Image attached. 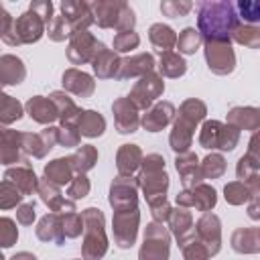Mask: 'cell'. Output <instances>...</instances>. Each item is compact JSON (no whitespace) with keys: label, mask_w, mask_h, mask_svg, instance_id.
<instances>
[{"label":"cell","mask_w":260,"mask_h":260,"mask_svg":"<svg viewBox=\"0 0 260 260\" xmlns=\"http://www.w3.org/2000/svg\"><path fill=\"white\" fill-rule=\"evenodd\" d=\"M138 187L142 189V195L150 207L152 219L154 221H169V215L173 207L167 201V191H169V175L165 171V158L156 152L146 154L138 173Z\"/></svg>","instance_id":"1"},{"label":"cell","mask_w":260,"mask_h":260,"mask_svg":"<svg viewBox=\"0 0 260 260\" xmlns=\"http://www.w3.org/2000/svg\"><path fill=\"white\" fill-rule=\"evenodd\" d=\"M238 10L230 0L197 4V30L205 43H230L238 28Z\"/></svg>","instance_id":"2"},{"label":"cell","mask_w":260,"mask_h":260,"mask_svg":"<svg viewBox=\"0 0 260 260\" xmlns=\"http://www.w3.org/2000/svg\"><path fill=\"white\" fill-rule=\"evenodd\" d=\"M205 114H207V106L197 98H189L179 106V112L169 136V144L177 154H183L189 150L193 142V132L197 124L205 118Z\"/></svg>","instance_id":"3"},{"label":"cell","mask_w":260,"mask_h":260,"mask_svg":"<svg viewBox=\"0 0 260 260\" xmlns=\"http://www.w3.org/2000/svg\"><path fill=\"white\" fill-rule=\"evenodd\" d=\"M83 215V244L81 258L83 260H102L108 252V236H106V217L98 207H87L81 211Z\"/></svg>","instance_id":"4"},{"label":"cell","mask_w":260,"mask_h":260,"mask_svg":"<svg viewBox=\"0 0 260 260\" xmlns=\"http://www.w3.org/2000/svg\"><path fill=\"white\" fill-rule=\"evenodd\" d=\"M240 142V130L219 120H205L199 132V144L207 150H234Z\"/></svg>","instance_id":"5"},{"label":"cell","mask_w":260,"mask_h":260,"mask_svg":"<svg viewBox=\"0 0 260 260\" xmlns=\"http://www.w3.org/2000/svg\"><path fill=\"white\" fill-rule=\"evenodd\" d=\"M171 232L160 221H150L144 228V240L138 250V260H169Z\"/></svg>","instance_id":"6"},{"label":"cell","mask_w":260,"mask_h":260,"mask_svg":"<svg viewBox=\"0 0 260 260\" xmlns=\"http://www.w3.org/2000/svg\"><path fill=\"white\" fill-rule=\"evenodd\" d=\"M108 201L114 211L138 209V179L118 175L110 185Z\"/></svg>","instance_id":"7"},{"label":"cell","mask_w":260,"mask_h":260,"mask_svg":"<svg viewBox=\"0 0 260 260\" xmlns=\"http://www.w3.org/2000/svg\"><path fill=\"white\" fill-rule=\"evenodd\" d=\"M162 91H165V81H162V77L158 75V73H154V71H150V73H146V75H142L136 83H134V87L130 89V102L138 108V110H148V108H152V104H154V100L158 98V95H162Z\"/></svg>","instance_id":"8"},{"label":"cell","mask_w":260,"mask_h":260,"mask_svg":"<svg viewBox=\"0 0 260 260\" xmlns=\"http://www.w3.org/2000/svg\"><path fill=\"white\" fill-rule=\"evenodd\" d=\"M104 47L102 41H98L89 30H79L73 32L67 45V59L73 65H85L91 63L93 57L100 53V49Z\"/></svg>","instance_id":"9"},{"label":"cell","mask_w":260,"mask_h":260,"mask_svg":"<svg viewBox=\"0 0 260 260\" xmlns=\"http://www.w3.org/2000/svg\"><path fill=\"white\" fill-rule=\"evenodd\" d=\"M140 225V211L128 209V211H114L112 217V230H114V242L118 248L126 250L136 242Z\"/></svg>","instance_id":"10"},{"label":"cell","mask_w":260,"mask_h":260,"mask_svg":"<svg viewBox=\"0 0 260 260\" xmlns=\"http://www.w3.org/2000/svg\"><path fill=\"white\" fill-rule=\"evenodd\" d=\"M205 61L211 73L230 75L236 69V53L232 43H205Z\"/></svg>","instance_id":"11"},{"label":"cell","mask_w":260,"mask_h":260,"mask_svg":"<svg viewBox=\"0 0 260 260\" xmlns=\"http://www.w3.org/2000/svg\"><path fill=\"white\" fill-rule=\"evenodd\" d=\"M195 238L207 248L209 256H215L221 250V221L215 213H203L195 223Z\"/></svg>","instance_id":"12"},{"label":"cell","mask_w":260,"mask_h":260,"mask_svg":"<svg viewBox=\"0 0 260 260\" xmlns=\"http://www.w3.org/2000/svg\"><path fill=\"white\" fill-rule=\"evenodd\" d=\"M217 203V193L211 185H197V187H191V189H183L179 195H177V205L179 207H195L197 211H211Z\"/></svg>","instance_id":"13"},{"label":"cell","mask_w":260,"mask_h":260,"mask_svg":"<svg viewBox=\"0 0 260 260\" xmlns=\"http://www.w3.org/2000/svg\"><path fill=\"white\" fill-rule=\"evenodd\" d=\"M57 144V128L47 126L45 130L32 134V132H22V148L26 156L35 158H45L49 150Z\"/></svg>","instance_id":"14"},{"label":"cell","mask_w":260,"mask_h":260,"mask_svg":"<svg viewBox=\"0 0 260 260\" xmlns=\"http://www.w3.org/2000/svg\"><path fill=\"white\" fill-rule=\"evenodd\" d=\"M112 112H114V124L116 130L120 134H132L138 130L140 126V116H138V108L130 102V98H116L112 104Z\"/></svg>","instance_id":"15"},{"label":"cell","mask_w":260,"mask_h":260,"mask_svg":"<svg viewBox=\"0 0 260 260\" xmlns=\"http://www.w3.org/2000/svg\"><path fill=\"white\" fill-rule=\"evenodd\" d=\"M61 14H63V18L69 22V26H71V30H73V32L87 30V28L95 22L89 2L63 0V2H61Z\"/></svg>","instance_id":"16"},{"label":"cell","mask_w":260,"mask_h":260,"mask_svg":"<svg viewBox=\"0 0 260 260\" xmlns=\"http://www.w3.org/2000/svg\"><path fill=\"white\" fill-rule=\"evenodd\" d=\"M0 160L2 165H26V154L22 148V132L2 128L0 132Z\"/></svg>","instance_id":"17"},{"label":"cell","mask_w":260,"mask_h":260,"mask_svg":"<svg viewBox=\"0 0 260 260\" xmlns=\"http://www.w3.org/2000/svg\"><path fill=\"white\" fill-rule=\"evenodd\" d=\"M89 6H91V12H93V18H95L98 26L116 28L118 30L122 12L128 6V2H122V0H95V2H89Z\"/></svg>","instance_id":"18"},{"label":"cell","mask_w":260,"mask_h":260,"mask_svg":"<svg viewBox=\"0 0 260 260\" xmlns=\"http://www.w3.org/2000/svg\"><path fill=\"white\" fill-rule=\"evenodd\" d=\"M47 32V22L43 20L41 14H37L35 10H26L16 18V35L20 45H30L37 43L43 35Z\"/></svg>","instance_id":"19"},{"label":"cell","mask_w":260,"mask_h":260,"mask_svg":"<svg viewBox=\"0 0 260 260\" xmlns=\"http://www.w3.org/2000/svg\"><path fill=\"white\" fill-rule=\"evenodd\" d=\"M41 201L53 211V213H71L75 211V201L69 197H63L59 185H55L53 181H49L47 177H43L39 181V191Z\"/></svg>","instance_id":"20"},{"label":"cell","mask_w":260,"mask_h":260,"mask_svg":"<svg viewBox=\"0 0 260 260\" xmlns=\"http://www.w3.org/2000/svg\"><path fill=\"white\" fill-rule=\"evenodd\" d=\"M169 230L177 238L179 248H185L191 240H195V223H193L191 211L187 207L177 205L169 215Z\"/></svg>","instance_id":"21"},{"label":"cell","mask_w":260,"mask_h":260,"mask_svg":"<svg viewBox=\"0 0 260 260\" xmlns=\"http://www.w3.org/2000/svg\"><path fill=\"white\" fill-rule=\"evenodd\" d=\"M175 169L181 177V183L185 189H191V187H197L203 183V173H201V162L197 158L195 152L187 150L183 154H177L175 158Z\"/></svg>","instance_id":"22"},{"label":"cell","mask_w":260,"mask_h":260,"mask_svg":"<svg viewBox=\"0 0 260 260\" xmlns=\"http://www.w3.org/2000/svg\"><path fill=\"white\" fill-rule=\"evenodd\" d=\"M61 83H63V89L77 95V98H91L93 91H95V81L89 73L77 69V67H71V69H65L63 71V77H61Z\"/></svg>","instance_id":"23"},{"label":"cell","mask_w":260,"mask_h":260,"mask_svg":"<svg viewBox=\"0 0 260 260\" xmlns=\"http://www.w3.org/2000/svg\"><path fill=\"white\" fill-rule=\"evenodd\" d=\"M175 116H177V110L171 102H156L152 108L146 110L140 124L146 132H160L175 120Z\"/></svg>","instance_id":"24"},{"label":"cell","mask_w":260,"mask_h":260,"mask_svg":"<svg viewBox=\"0 0 260 260\" xmlns=\"http://www.w3.org/2000/svg\"><path fill=\"white\" fill-rule=\"evenodd\" d=\"M256 171H260V130L252 132V136L248 140V150L244 156H240V160L236 165V175L240 181L250 179Z\"/></svg>","instance_id":"25"},{"label":"cell","mask_w":260,"mask_h":260,"mask_svg":"<svg viewBox=\"0 0 260 260\" xmlns=\"http://www.w3.org/2000/svg\"><path fill=\"white\" fill-rule=\"evenodd\" d=\"M4 179L10 181L12 185H16V189L26 197V195H32L35 191H39V181L32 167L26 162V165H16V167H10L4 171Z\"/></svg>","instance_id":"26"},{"label":"cell","mask_w":260,"mask_h":260,"mask_svg":"<svg viewBox=\"0 0 260 260\" xmlns=\"http://www.w3.org/2000/svg\"><path fill=\"white\" fill-rule=\"evenodd\" d=\"M35 234L41 242H51L61 246L65 242V232H63V213H47L45 217L39 219Z\"/></svg>","instance_id":"27"},{"label":"cell","mask_w":260,"mask_h":260,"mask_svg":"<svg viewBox=\"0 0 260 260\" xmlns=\"http://www.w3.org/2000/svg\"><path fill=\"white\" fill-rule=\"evenodd\" d=\"M91 67H93V73L98 75V79H118V73H120V67H122V59L118 57L116 51L108 49L106 45L100 49V53L93 57L91 61Z\"/></svg>","instance_id":"28"},{"label":"cell","mask_w":260,"mask_h":260,"mask_svg":"<svg viewBox=\"0 0 260 260\" xmlns=\"http://www.w3.org/2000/svg\"><path fill=\"white\" fill-rule=\"evenodd\" d=\"M24 110L39 124H51V122H55L59 118V110H57L55 102L51 98H45V95L28 98L26 104H24Z\"/></svg>","instance_id":"29"},{"label":"cell","mask_w":260,"mask_h":260,"mask_svg":"<svg viewBox=\"0 0 260 260\" xmlns=\"http://www.w3.org/2000/svg\"><path fill=\"white\" fill-rule=\"evenodd\" d=\"M144 154L138 144H122L116 152V169L122 177H132L142 167Z\"/></svg>","instance_id":"30"},{"label":"cell","mask_w":260,"mask_h":260,"mask_svg":"<svg viewBox=\"0 0 260 260\" xmlns=\"http://www.w3.org/2000/svg\"><path fill=\"white\" fill-rule=\"evenodd\" d=\"M156 61L150 53H138L134 57L122 59V67L118 73V79H132V77H142L154 69Z\"/></svg>","instance_id":"31"},{"label":"cell","mask_w":260,"mask_h":260,"mask_svg":"<svg viewBox=\"0 0 260 260\" xmlns=\"http://www.w3.org/2000/svg\"><path fill=\"white\" fill-rule=\"evenodd\" d=\"M228 124L238 130H260V108L254 106H236L228 112Z\"/></svg>","instance_id":"32"},{"label":"cell","mask_w":260,"mask_h":260,"mask_svg":"<svg viewBox=\"0 0 260 260\" xmlns=\"http://www.w3.org/2000/svg\"><path fill=\"white\" fill-rule=\"evenodd\" d=\"M232 248L238 254H258L260 252V228H238L234 230Z\"/></svg>","instance_id":"33"},{"label":"cell","mask_w":260,"mask_h":260,"mask_svg":"<svg viewBox=\"0 0 260 260\" xmlns=\"http://www.w3.org/2000/svg\"><path fill=\"white\" fill-rule=\"evenodd\" d=\"M26 77V67L20 57L16 55H2L0 57V81L2 85H18Z\"/></svg>","instance_id":"34"},{"label":"cell","mask_w":260,"mask_h":260,"mask_svg":"<svg viewBox=\"0 0 260 260\" xmlns=\"http://www.w3.org/2000/svg\"><path fill=\"white\" fill-rule=\"evenodd\" d=\"M49 98L55 102V106H57V110H59V120H61V126L77 124L81 110L77 108V104H75V102H73V100H71V98H69L65 91H53Z\"/></svg>","instance_id":"35"},{"label":"cell","mask_w":260,"mask_h":260,"mask_svg":"<svg viewBox=\"0 0 260 260\" xmlns=\"http://www.w3.org/2000/svg\"><path fill=\"white\" fill-rule=\"evenodd\" d=\"M77 128L81 132V136H87V138H98L104 134L106 130V120L100 112L95 110H81L79 114V120H77Z\"/></svg>","instance_id":"36"},{"label":"cell","mask_w":260,"mask_h":260,"mask_svg":"<svg viewBox=\"0 0 260 260\" xmlns=\"http://www.w3.org/2000/svg\"><path fill=\"white\" fill-rule=\"evenodd\" d=\"M148 39L152 43L154 49H158V53H165V51H171L173 47H177V35L175 30L169 26V24H162V22H154L150 28H148Z\"/></svg>","instance_id":"37"},{"label":"cell","mask_w":260,"mask_h":260,"mask_svg":"<svg viewBox=\"0 0 260 260\" xmlns=\"http://www.w3.org/2000/svg\"><path fill=\"white\" fill-rule=\"evenodd\" d=\"M156 67H158L160 75H165V77H173V79L185 75V71H187V63H185V59L181 57V53H175V51H165V53H160V57H158V65H156Z\"/></svg>","instance_id":"38"},{"label":"cell","mask_w":260,"mask_h":260,"mask_svg":"<svg viewBox=\"0 0 260 260\" xmlns=\"http://www.w3.org/2000/svg\"><path fill=\"white\" fill-rule=\"evenodd\" d=\"M69 160H71V167H73V171H75L77 175H85V173L91 171V169L95 167V162H98V148H95L93 144H81V146L69 156Z\"/></svg>","instance_id":"39"},{"label":"cell","mask_w":260,"mask_h":260,"mask_svg":"<svg viewBox=\"0 0 260 260\" xmlns=\"http://www.w3.org/2000/svg\"><path fill=\"white\" fill-rule=\"evenodd\" d=\"M73 167H71V160L69 156L67 158H55L51 162L45 165V177L49 181H53L55 185H65V183H71L73 181Z\"/></svg>","instance_id":"40"},{"label":"cell","mask_w":260,"mask_h":260,"mask_svg":"<svg viewBox=\"0 0 260 260\" xmlns=\"http://www.w3.org/2000/svg\"><path fill=\"white\" fill-rule=\"evenodd\" d=\"M22 104L16 100V98H12V95H8V93H2L0 95V122L4 124V126H8V124H12V122H16V120H20L22 118Z\"/></svg>","instance_id":"41"},{"label":"cell","mask_w":260,"mask_h":260,"mask_svg":"<svg viewBox=\"0 0 260 260\" xmlns=\"http://www.w3.org/2000/svg\"><path fill=\"white\" fill-rule=\"evenodd\" d=\"M232 39L236 43L248 47V49H260V26H256V24H238Z\"/></svg>","instance_id":"42"},{"label":"cell","mask_w":260,"mask_h":260,"mask_svg":"<svg viewBox=\"0 0 260 260\" xmlns=\"http://www.w3.org/2000/svg\"><path fill=\"white\" fill-rule=\"evenodd\" d=\"M201 41H203L201 32H199L197 28H193V26H187V28L181 30V35H179V39H177V49H179V53H183V55H193V53L199 49Z\"/></svg>","instance_id":"43"},{"label":"cell","mask_w":260,"mask_h":260,"mask_svg":"<svg viewBox=\"0 0 260 260\" xmlns=\"http://www.w3.org/2000/svg\"><path fill=\"white\" fill-rule=\"evenodd\" d=\"M225 169H228L225 158H223L219 152H211V154H207V156L201 160L203 179H219V177H223Z\"/></svg>","instance_id":"44"},{"label":"cell","mask_w":260,"mask_h":260,"mask_svg":"<svg viewBox=\"0 0 260 260\" xmlns=\"http://www.w3.org/2000/svg\"><path fill=\"white\" fill-rule=\"evenodd\" d=\"M223 197L230 205H244L246 201H250V189L244 181H232L223 187Z\"/></svg>","instance_id":"45"},{"label":"cell","mask_w":260,"mask_h":260,"mask_svg":"<svg viewBox=\"0 0 260 260\" xmlns=\"http://www.w3.org/2000/svg\"><path fill=\"white\" fill-rule=\"evenodd\" d=\"M0 16H2V24H0V39L10 45V47H18L20 41H18V35H16V18L10 16V12L0 6Z\"/></svg>","instance_id":"46"},{"label":"cell","mask_w":260,"mask_h":260,"mask_svg":"<svg viewBox=\"0 0 260 260\" xmlns=\"http://www.w3.org/2000/svg\"><path fill=\"white\" fill-rule=\"evenodd\" d=\"M47 35H49L51 41L61 43V41H65V39H71L73 30H71L69 22L63 18V14H57V16H53V20L47 24Z\"/></svg>","instance_id":"47"},{"label":"cell","mask_w":260,"mask_h":260,"mask_svg":"<svg viewBox=\"0 0 260 260\" xmlns=\"http://www.w3.org/2000/svg\"><path fill=\"white\" fill-rule=\"evenodd\" d=\"M22 193L16 189V185H12L10 181H2L0 183V207L2 209H10V207H18L22 201Z\"/></svg>","instance_id":"48"},{"label":"cell","mask_w":260,"mask_h":260,"mask_svg":"<svg viewBox=\"0 0 260 260\" xmlns=\"http://www.w3.org/2000/svg\"><path fill=\"white\" fill-rule=\"evenodd\" d=\"M238 16L244 20V24H256L260 22V0H240L236 4Z\"/></svg>","instance_id":"49"},{"label":"cell","mask_w":260,"mask_h":260,"mask_svg":"<svg viewBox=\"0 0 260 260\" xmlns=\"http://www.w3.org/2000/svg\"><path fill=\"white\" fill-rule=\"evenodd\" d=\"M79 142H81V132H79L77 124L57 128V144H61L65 148H73V146H79Z\"/></svg>","instance_id":"50"},{"label":"cell","mask_w":260,"mask_h":260,"mask_svg":"<svg viewBox=\"0 0 260 260\" xmlns=\"http://www.w3.org/2000/svg\"><path fill=\"white\" fill-rule=\"evenodd\" d=\"M138 45H140V37H138V32H134V30L118 32V35L114 37V43H112V47H114L116 53H128V51H132V49H136Z\"/></svg>","instance_id":"51"},{"label":"cell","mask_w":260,"mask_h":260,"mask_svg":"<svg viewBox=\"0 0 260 260\" xmlns=\"http://www.w3.org/2000/svg\"><path fill=\"white\" fill-rule=\"evenodd\" d=\"M191 8H193V2H189V0H165L160 4V12L165 16H171V18L185 16Z\"/></svg>","instance_id":"52"},{"label":"cell","mask_w":260,"mask_h":260,"mask_svg":"<svg viewBox=\"0 0 260 260\" xmlns=\"http://www.w3.org/2000/svg\"><path fill=\"white\" fill-rule=\"evenodd\" d=\"M89 189H91L89 179L85 175H77V177H73V181L67 187V197L73 199V201L75 199H83V197L89 195Z\"/></svg>","instance_id":"53"},{"label":"cell","mask_w":260,"mask_h":260,"mask_svg":"<svg viewBox=\"0 0 260 260\" xmlns=\"http://www.w3.org/2000/svg\"><path fill=\"white\" fill-rule=\"evenodd\" d=\"M63 232L65 238H77L83 232V215L77 211L63 213Z\"/></svg>","instance_id":"54"},{"label":"cell","mask_w":260,"mask_h":260,"mask_svg":"<svg viewBox=\"0 0 260 260\" xmlns=\"http://www.w3.org/2000/svg\"><path fill=\"white\" fill-rule=\"evenodd\" d=\"M16 240H18L16 223H14L10 217H2V219H0V244H2V248L14 246Z\"/></svg>","instance_id":"55"},{"label":"cell","mask_w":260,"mask_h":260,"mask_svg":"<svg viewBox=\"0 0 260 260\" xmlns=\"http://www.w3.org/2000/svg\"><path fill=\"white\" fill-rule=\"evenodd\" d=\"M183 250V260H209V252H207V248L195 238V240H191L185 248H181Z\"/></svg>","instance_id":"56"},{"label":"cell","mask_w":260,"mask_h":260,"mask_svg":"<svg viewBox=\"0 0 260 260\" xmlns=\"http://www.w3.org/2000/svg\"><path fill=\"white\" fill-rule=\"evenodd\" d=\"M35 215V203H20L16 207V221L22 225H32Z\"/></svg>","instance_id":"57"},{"label":"cell","mask_w":260,"mask_h":260,"mask_svg":"<svg viewBox=\"0 0 260 260\" xmlns=\"http://www.w3.org/2000/svg\"><path fill=\"white\" fill-rule=\"evenodd\" d=\"M30 10H35L37 14H41L43 16V20L49 24L51 20H53V2L51 0H37V2H30V6H28Z\"/></svg>","instance_id":"58"},{"label":"cell","mask_w":260,"mask_h":260,"mask_svg":"<svg viewBox=\"0 0 260 260\" xmlns=\"http://www.w3.org/2000/svg\"><path fill=\"white\" fill-rule=\"evenodd\" d=\"M248 217L254 219V221L260 219V195L250 197V201H248Z\"/></svg>","instance_id":"59"},{"label":"cell","mask_w":260,"mask_h":260,"mask_svg":"<svg viewBox=\"0 0 260 260\" xmlns=\"http://www.w3.org/2000/svg\"><path fill=\"white\" fill-rule=\"evenodd\" d=\"M8 260H37V256L30 254V252H16V254L10 256Z\"/></svg>","instance_id":"60"}]
</instances>
